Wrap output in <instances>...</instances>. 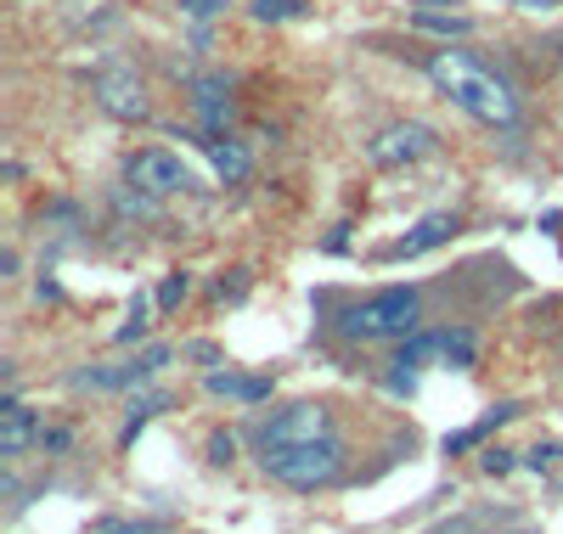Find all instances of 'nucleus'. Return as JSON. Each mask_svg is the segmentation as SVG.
Wrapping results in <instances>:
<instances>
[{
	"mask_svg": "<svg viewBox=\"0 0 563 534\" xmlns=\"http://www.w3.org/2000/svg\"><path fill=\"white\" fill-rule=\"evenodd\" d=\"M422 326V287H384L372 299H355L339 315V332L350 344H389V337H411Z\"/></svg>",
	"mask_w": 563,
	"mask_h": 534,
	"instance_id": "f03ea898",
	"label": "nucleus"
},
{
	"mask_svg": "<svg viewBox=\"0 0 563 534\" xmlns=\"http://www.w3.org/2000/svg\"><path fill=\"white\" fill-rule=\"evenodd\" d=\"M203 388H209V394H225V400H238V405H260V400H271V377H243V371H209L203 377Z\"/></svg>",
	"mask_w": 563,
	"mask_h": 534,
	"instance_id": "f8f14e48",
	"label": "nucleus"
},
{
	"mask_svg": "<svg viewBox=\"0 0 563 534\" xmlns=\"http://www.w3.org/2000/svg\"><path fill=\"white\" fill-rule=\"evenodd\" d=\"M124 175H130V186L153 191V198H175V191H192V186H198L192 164L175 158V153H164V147H141V153H130Z\"/></svg>",
	"mask_w": 563,
	"mask_h": 534,
	"instance_id": "423d86ee",
	"label": "nucleus"
},
{
	"mask_svg": "<svg viewBox=\"0 0 563 534\" xmlns=\"http://www.w3.org/2000/svg\"><path fill=\"white\" fill-rule=\"evenodd\" d=\"M141 337H147V299H135L130 326H119V344H141Z\"/></svg>",
	"mask_w": 563,
	"mask_h": 534,
	"instance_id": "6ab92c4d",
	"label": "nucleus"
},
{
	"mask_svg": "<svg viewBox=\"0 0 563 534\" xmlns=\"http://www.w3.org/2000/svg\"><path fill=\"white\" fill-rule=\"evenodd\" d=\"M209 461L231 467V461H238V440H231V433H214V440H209Z\"/></svg>",
	"mask_w": 563,
	"mask_h": 534,
	"instance_id": "aec40b11",
	"label": "nucleus"
},
{
	"mask_svg": "<svg viewBox=\"0 0 563 534\" xmlns=\"http://www.w3.org/2000/svg\"><path fill=\"white\" fill-rule=\"evenodd\" d=\"M501 534H536V529H501Z\"/></svg>",
	"mask_w": 563,
	"mask_h": 534,
	"instance_id": "a878e982",
	"label": "nucleus"
},
{
	"mask_svg": "<svg viewBox=\"0 0 563 534\" xmlns=\"http://www.w3.org/2000/svg\"><path fill=\"white\" fill-rule=\"evenodd\" d=\"M40 416L23 405V400H7V405H0V456H7V461H18L29 445H40Z\"/></svg>",
	"mask_w": 563,
	"mask_h": 534,
	"instance_id": "9d476101",
	"label": "nucleus"
},
{
	"mask_svg": "<svg viewBox=\"0 0 563 534\" xmlns=\"http://www.w3.org/2000/svg\"><path fill=\"white\" fill-rule=\"evenodd\" d=\"M260 467L282 483V490L316 496V490H333V483L344 478L350 456H344V440H339V433H327V440H316V445H294V450H282V456H265Z\"/></svg>",
	"mask_w": 563,
	"mask_h": 534,
	"instance_id": "7ed1b4c3",
	"label": "nucleus"
},
{
	"mask_svg": "<svg viewBox=\"0 0 563 534\" xmlns=\"http://www.w3.org/2000/svg\"><path fill=\"white\" fill-rule=\"evenodd\" d=\"M485 472H512V450H485Z\"/></svg>",
	"mask_w": 563,
	"mask_h": 534,
	"instance_id": "412c9836",
	"label": "nucleus"
},
{
	"mask_svg": "<svg viewBox=\"0 0 563 534\" xmlns=\"http://www.w3.org/2000/svg\"><path fill=\"white\" fill-rule=\"evenodd\" d=\"M186 293H192V281H186V270H175V276H169V281L158 287V310H175V304H180Z\"/></svg>",
	"mask_w": 563,
	"mask_h": 534,
	"instance_id": "a211bd4d",
	"label": "nucleus"
},
{
	"mask_svg": "<svg viewBox=\"0 0 563 534\" xmlns=\"http://www.w3.org/2000/svg\"><path fill=\"white\" fill-rule=\"evenodd\" d=\"M40 445H45V450H68V445H74V433L52 427V433H40Z\"/></svg>",
	"mask_w": 563,
	"mask_h": 534,
	"instance_id": "4be33fe9",
	"label": "nucleus"
},
{
	"mask_svg": "<svg viewBox=\"0 0 563 534\" xmlns=\"http://www.w3.org/2000/svg\"><path fill=\"white\" fill-rule=\"evenodd\" d=\"M525 12H552V7H563V0H519Z\"/></svg>",
	"mask_w": 563,
	"mask_h": 534,
	"instance_id": "393cba45",
	"label": "nucleus"
},
{
	"mask_svg": "<svg viewBox=\"0 0 563 534\" xmlns=\"http://www.w3.org/2000/svg\"><path fill=\"white\" fill-rule=\"evenodd\" d=\"M180 7L192 12V18H209V12H220V7H225V0H180Z\"/></svg>",
	"mask_w": 563,
	"mask_h": 534,
	"instance_id": "5701e85b",
	"label": "nucleus"
},
{
	"mask_svg": "<svg viewBox=\"0 0 563 534\" xmlns=\"http://www.w3.org/2000/svg\"><path fill=\"white\" fill-rule=\"evenodd\" d=\"M558 57H563V40H558Z\"/></svg>",
	"mask_w": 563,
	"mask_h": 534,
	"instance_id": "bb28decb",
	"label": "nucleus"
},
{
	"mask_svg": "<svg viewBox=\"0 0 563 534\" xmlns=\"http://www.w3.org/2000/svg\"><path fill=\"white\" fill-rule=\"evenodd\" d=\"M327 433H339V416L333 405H321V400H299V405H282L271 422H260V461L265 456H282V450H294V445H316L327 440Z\"/></svg>",
	"mask_w": 563,
	"mask_h": 534,
	"instance_id": "20e7f679",
	"label": "nucleus"
},
{
	"mask_svg": "<svg viewBox=\"0 0 563 534\" xmlns=\"http://www.w3.org/2000/svg\"><path fill=\"white\" fill-rule=\"evenodd\" d=\"M440 355H445V366H474V332H467V326H445L440 332Z\"/></svg>",
	"mask_w": 563,
	"mask_h": 534,
	"instance_id": "4468645a",
	"label": "nucleus"
},
{
	"mask_svg": "<svg viewBox=\"0 0 563 534\" xmlns=\"http://www.w3.org/2000/svg\"><path fill=\"white\" fill-rule=\"evenodd\" d=\"M411 18H417V29H440V34H467V29H474V18H440L429 7H417Z\"/></svg>",
	"mask_w": 563,
	"mask_h": 534,
	"instance_id": "dca6fc26",
	"label": "nucleus"
},
{
	"mask_svg": "<svg viewBox=\"0 0 563 534\" xmlns=\"http://www.w3.org/2000/svg\"><path fill=\"white\" fill-rule=\"evenodd\" d=\"M203 147H209V164H214V175L225 180V186H238V180H249V169H254V158L238 147V141H203Z\"/></svg>",
	"mask_w": 563,
	"mask_h": 534,
	"instance_id": "ddd939ff",
	"label": "nucleus"
},
{
	"mask_svg": "<svg viewBox=\"0 0 563 534\" xmlns=\"http://www.w3.org/2000/svg\"><path fill=\"white\" fill-rule=\"evenodd\" d=\"M192 108H198L203 135H225L231 130V85H225V74L192 79Z\"/></svg>",
	"mask_w": 563,
	"mask_h": 534,
	"instance_id": "1a4fd4ad",
	"label": "nucleus"
},
{
	"mask_svg": "<svg viewBox=\"0 0 563 534\" xmlns=\"http://www.w3.org/2000/svg\"><path fill=\"white\" fill-rule=\"evenodd\" d=\"M305 0H254V18L260 23H282V18H299Z\"/></svg>",
	"mask_w": 563,
	"mask_h": 534,
	"instance_id": "f3484780",
	"label": "nucleus"
},
{
	"mask_svg": "<svg viewBox=\"0 0 563 534\" xmlns=\"http://www.w3.org/2000/svg\"><path fill=\"white\" fill-rule=\"evenodd\" d=\"M456 236V214H422L417 225H411V236H400L395 248H389V259H417V254H429V248H445V242Z\"/></svg>",
	"mask_w": 563,
	"mask_h": 534,
	"instance_id": "9b49d317",
	"label": "nucleus"
},
{
	"mask_svg": "<svg viewBox=\"0 0 563 534\" xmlns=\"http://www.w3.org/2000/svg\"><path fill=\"white\" fill-rule=\"evenodd\" d=\"M440 147V135L429 124H417V119H400V124H384L378 135L366 141V158L378 164V169H400V164H417V158H429Z\"/></svg>",
	"mask_w": 563,
	"mask_h": 534,
	"instance_id": "0eeeda50",
	"label": "nucleus"
},
{
	"mask_svg": "<svg viewBox=\"0 0 563 534\" xmlns=\"http://www.w3.org/2000/svg\"><path fill=\"white\" fill-rule=\"evenodd\" d=\"M90 96H97V108L119 124H147L153 119V96H147V79H141L130 63H102L90 74Z\"/></svg>",
	"mask_w": 563,
	"mask_h": 534,
	"instance_id": "39448f33",
	"label": "nucleus"
},
{
	"mask_svg": "<svg viewBox=\"0 0 563 534\" xmlns=\"http://www.w3.org/2000/svg\"><path fill=\"white\" fill-rule=\"evenodd\" d=\"M552 461H558V450H552V445H541V450H530V467H536V472H541V467H552Z\"/></svg>",
	"mask_w": 563,
	"mask_h": 534,
	"instance_id": "b1692460",
	"label": "nucleus"
},
{
	"mask_svg": "<svg viewBox=\"0 0 563 534\" xmlns=\"http://www.w3.org/2000/svg\"><path fill=\"white\" fill-rule=\"evenodd\" d=\"M429 79H434V90L445 96V102H456L467 119H479V124H490V130H512L525 119V102H519V90H512V79L507 74H496L490 63H479L474 52H434L429 63Z\"/></svg>",
	"mask_w": 563,
	"mask_h": 534,
	"instance_id": "f257e3e1",
	"label": "nucleus"
},
{
	"mask_svg": "<svg viewBox=\"0 0 563 534\" xmlns=\"http://www.w3.org/2000/svg\"><path fill=\"white\" fill-rule=\"evenodd\" d=\"M169 366V344H153L147 355H135L130 366H108V371H74L68 382L74 388H90V394H108V388H135V382H147L153 371Z\"/></svg>",
	"mask_w": 563,
	"mask_h": 534,
	"instance_id": "6e6552de",
	"label": "nucleus"
},
{
	"mask_svg": "<svg viewBox=\"0 0 563 534\" xmlns=\"http://www.w3.org/2000/svg\"><path fill=\"white\" fill-rule=\"evenodd\" d=\"M158 411H169V394H141V400H130V416H124V445H130L135 433L147 427Z\"/></svg>",
	"mask_w": 563,
	"mask_h": 534,
	"instance_id": "2eb2a0df",
	"label": "nucleus"
}]
</instances>
